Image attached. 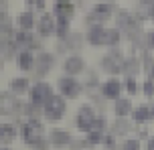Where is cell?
Instances as JSON below:
<instances>
[{"instance_id":"obj_1","label":"cell","mask_w":154,"mask_h":150,"mask_svg":"<svg viewBox=\"0 0 154 150\" xmlns=\"http://www.w3.org/2000/svg\"><path fill=\"white\" fill-rule=\"evenodd\" d=\"M23 138L26 144H35L41 140V134H43V126H41V122L38 120H29V124H24L23 126Z\"/></svg>"},{"instance_id":"obj_2","label":"cell","mask_w":154,"mask_h":150,"mask_svg":"<svg viewBox=\"0 0 154 150\" xmlns=\"http://www.w3.org/2000/svg\"><path fill=\"white\" fill-rule=\"evenodd\" d=\"M43 112H45V116L49 120H59L63 116V112H65V102H63L61 97H51L43 106Z\"/></svg>"},{"instance_id":"obj_3","label":"cell","mask_w":154,"mask_h":150,"mask_svg":"<svg viewBox=\"0 0 154 150\" xmlns=\"http://www.w3.org/2000/svg\"><path fill=\"white\" fill-rule=\"evenodd\" d=\"M31 97H32V103H37V106H41V103H47L53 95H51V87L47 85V83H37V85L32 87L31 91Z\"/></svg>"},{"instance_id":"obj_4","label":"cell","mask_w":154,"mask_h":150,"mask_svg":"<svg viewBox=\"0 0 154 150\" xmlns=\"http://www.w3.org/2000/svg\"><path fill=\"white\" fill-rule=\"evenodd\" d=\"M59 89H61V93L65 95V97H71V99L79 95V83H77L75 79H71V77L59 79Z\"/></svg>"},{"instance_id":"obj_5","label":"cell","mask_w":154,"mask_h":150,"mask_svg":"<svg viewBox=\"0 0 154 150\" xmlns=\"http://www.w3.org/2000/svg\"><path fill=\"white\" fill-rule=\"evenodd\" d=\"M83 59L81 57H77V55H73V57H69L67 61H65V71L69 73V75H77V73H81L83 71Z\"/></svg>"},{"instance_id":"obj_6","label":"cell","mask_w":154,"mask_h":150,"mask_svg":"<svg viewBox=\"0 0 154 150\" xmlns=\"http://www.w3.org/2000/svg\"><path fill=\"white\" fill-rule=\"evenodd\" d=\"M106 29H101L100 24H95L91 31H89V37H87V41L91 43V45H101V43H106Z\"/></svg>"},{"instance_id":"obj_7","label":"cell","mask_w":154,"mask_h":150,"mask_svg":"<svg viewBox=\"0 0 154 150\" xmlns=\"http://www.w3.org/2000/svg\"><path fill=\"white\" fill-rule=\"evenodd\" d=\"M71 12H73V4H71L69 0H57V2H55V14L59 16V18H61V16L67 18Z\"/></svg>"},{"instance_id":"obj_8","label":"cell","mask_w":154,"mask_h":150,"mask_svg":"<svg viewBox=\"0 0 154 150\" xmlns=\"http://www.w3.org/2000/svg\"><path fill=\"white\" fill-rule=\"evenodd\" d=\"M101 65H103V69L106 71H112V73H118L120 69H124V63H120L118 61V55H112V57H106L103 61H101Z\"/></svg>"},{"instance_id":"obj_9","label":"cell","mask_w":154,"mask_h":150,"mask_svg":"<svg viewBox=\"0 0 154 150\" xmlns=\"http://www.w3.org/2000/svg\"><path fill=\"white\" fill-rule=\"evenodd\" d=\"M120 89H122V85H120L116 79H109L108 83H103V95H106V97L116 99V97L120 95Z\"/></svg>"},{"instance_id":"obj_10","label":"cell","mask_w":154,"mask_h":150,"mask_svg":"<svg viewBox=\"0 0 154 150\" xmlns=\"http://www.w3.org/2000/svg\"><path fill=\"white\" fill-rule=\"evenodd\" d=\"M51 65H53V57L49 55V53L38 55V59H37V69H38V73H47L49 69H51Z\"/></svg>"},{"instance_id":"obj_11","label":"cell","mask_w":154,"mask_h":150,"mask_svg":"<svg viewBox=\"0 0 154 150\" xmlns=\"http://www.w3.org/2000/svg\"><path fill=\"white\" fill-rule=\"evenodd\" d=\"M109 12H112V4H108V2H97L93 8L95 18H106V16H109Z\"/></svg>"},{"instance_id":"obj_12","label":"cell","mask_w":154,"mask_h":150,"mask_svg":"<svg viewBox=\"0 0 154 150\" xmlns=\"http://www.w3.org/2000/svg\"><path fill=\"white\" fill-rule=\"evenodd\" d=\"M18 65H20V69H24V71H29L32 65H35V59H32L31 51H23V53H20V57H18Z\"/></svg>"},{"instance_id":"obj_13","label":"cell","mask_w":154,"mask_h":150,"mask_svg":"<svg viewBox=\"0 0 154 150\" xmlns=\"http://www.w3.org/2000/svg\"><path fill=\"white\" fill-rule=\"evenodd\" d=\"M51 142L55 144V146H61V144H67L71 142V138L67 132H61V130H55L53 134H51Z\"/></svg>"},{"instance_id":"obj_14","label":"cell","mask_w":154,"mask_h":150,"mask_svg":"<svg viewBox=\"0 0 154 150\" xmlns=\"http://www.w3.org/2000/svg\"><path fill=\"white\" fill-rule=\"evenodd\" d=\"M38 31L41 35H49L53 31V20H51V14H43V18L38 20Z\"/></svg>"},{"instance_id":"obj_15","label":"cell","mask_w":154,"mask_h":150,"mask_svg":"<svg viewBox=\"0 0 154 150\" xmlns=\"http://www.w3.org/2000/svg\"><path fill=\"white\" fill-rule=\"evenodd\" d=\"M130 110H132V103L128 102V99H120V102L116 103V116H118V118H124Z\"/></svg>"},{"instance_id":"obj_16","label":"cell","mask_w":154,"mask_h":150,"mask_svg":"<svg viewBox=\"0 0 154 150\" xmlns=\"http://www.w3.org/2000/svg\"><path fill=\"white\" fill-rule=\"evenodd\" d=\"M18 23H20V26H23L24 31H29V29L35 26V18H32L31 12H23V14L18 16Z\"/></svg>"},{"instance_id":"obj_17","label":"cell","mask_w":154,"mask_h":150,"mask_svg":"<svg viewBox=\"0 0 154 150\" xmlns=\"http://www.w3.org/2000/svg\"><path fill=\"white\" fill-rule=\"evenodd\" d=\"M10 89L16 91V93H23L29 89V79H14L12 83H10Z\"/></svg>"},{"instance_id":"obj_18","label":"cell","mask_w":154,"mask_h":150,"mask_svg":"<svg viewBox=\"0 0 154 150\" xmlns=\"http://www.w3.org/2000/svg\"><path fill=\"white\" fill-rule=\"evenodd\" d=\"M106 43H108V45H118V43H120V31H118V29L108 31L106 32Z\"/></svg>"},{"instance_id":"obj_19","label":"cell","mask_w":154,"mask_h":150,"mask_svg":"<svg viewBox=\"0 0 154 150\" xmlns=\"http://www.w3.org/2000/svg\"><path fill=\"white\" fill-rule=\"evenodd\" d=\"M108 126V122L103 118H93V124H91V130L89 132H97V134H101V130Z\"/></svg>"},{"instance_id":"obj_20","label":"cell","mask_w":154,"mask_h":150,"mask_svg":"<svg viewBox=\"0 0 154 150\" xmlns=\"http://www.w3.org/2000/svg\"><path fill=\"white\" fill-rule=\"evenodd\" d=\"M14 134H16V130L12 126H8V124L2 126V140H4V142H8L10 138H14Z\"/></svg>"},{"instance_id":"obj_21","label":"cell","mask_w":154,"mask_h":150,"mask_svg":"<svg viewBox=\"0 0 154 150\" xmlns=\"http://www.w3.org/2000/svg\"><path fill=\"white\" fill-rule=\"evenodd\" d=\"M79 116H81V118H87V120H93V108L91 106H81Z\"/></svg>"},{"instance_id":"obj_22","label":"cell","mask_w":154,"mask_h":150,"mask_svg":"<svg viewBox=\"0 0 154 150\" xmlns=\"http://www.w3.org/2000/svg\"><path fill=\"white\" fill-rule=\"evenodd\" d=\"M124 150H140V142L138 140H126L124 142Z\"/></svg>"},{"instance_id":"obj_23","label":"cell","mask_w":154,"mask_h":150,"mask_svg":"<svg viewBox=\"0 0 154 150\" xmlns=\"http://www.w3.org/2000/svg\"><path fill=\"white\" fill-rule=\"evenodd\" d=\"M26 4H31V8L43 10V8H45V0H26Z\"/></svg>"},{"instance_id":"obj_24","label":"cell","mask_w":154,"mask_h":150,"mask_svg":"<svg viewBox=\"0 0 154 150\" xmlns=\"http://www.w3.org/2000/svg\"><path fill=\"white\" fill-rule=\"evenodd\" d=\"M101 140V136L97 134V132H89V136H87V144H97Z\"/></svg>"},{"instance_id":"obj_25","label":"cell","mask_w":154,"mask_h":150,"mask_svg":"<svg viewBox=\"0 0 154 150\" xmlns=\"http://www.w3.org/2000/svg\"><path fill=\"white\" fill-rule=\"evenodd\" d=\"M126 85H128V91H130V93H136V81H134L132 77L126 79Z\"/></svg>"},{"instance_id":"obj_26","label":"cell","mask_w":154,"mask_h":150,"mask_svg":"<svg viewBox=\"0 0 154 150\" xmlns=\"http://www.w3.org/2000/svg\"><path fill=\"white\" fill-rule=\"evenodd\" d=\"M146 49H154V32L146 35Z\"/></svg>"},{"instance_id":"obj_27","label":"cell","mask_w":154,"mask_h":150,"mask_svg":"<svg viewBox=\"0 0 154 150\" xmlns=\"http://www.w3.org/2000/svg\"><path fill=\"white\" fill-rule=\"evenodd\" d=\"M144 91H146V95L154 93V83H152V81H146V83H144Z\"/></svg>"},{"instance_id":"obj_28","label":"cell","mask_w":154,"mask_h":150,"mask_svg":"<svg viewBox=\"0 0 154 150\" xmlns=\"http://www.w3.org/2000/svg\"><path fill=\"white\" fill-rule=\"evenodd\" d=\"M35 148H37V150H47V148H49V144H47L45 140H43V138H41V140H38V142L35 144Z\"/></svg>"},{"instance_id":"obj_29","label":"cell","mask_w":154,"mask_h":150,"mask_svg":"<svg viewBox=\"0 0 154 150\" xmlns=\"http://www.w3.org/2000/svg\"><path fill=\"white\" fill-rule=\"evenodd\" d=\"M148 150H154V138H150V140H148Z\"/></svg>"},{"instance_id":"obj_30","label":"cell","mask_w":154,"mask_h":150,"mask_svg":"<svg viewBox=\"0 0 154 150\" xmlns=\"http://www.w3.org/2000/svg\"><path fill=\"white\" fill-rule=\"evenodd\" d=\"M150 18H154V2L150 4Z\"/></svg>"},{"instance_id":"obj_31","label":"cell","mask_w":154,"mask_h":150,"mask_svg":"<svg viewBox=\"0 0 154 150\" xmlns=\"http://www.w3.org/2000/svg\"><path fill=\"white\" fill-rule=\"evenodd\" d=\"M142 2H152V0H142Z\"/></svg>"},{"instance_id":"obj_32","label":"cell","mask_w":154,"mask_h":150,"mask_svg":"<svg viewBox=\"0 0 154 150\" xmlns=\"http://www.w3.org/2000/svg\"><path fill=\"white\" fill-rule=\"evenodd\" d=\"M2 150H8V148H2Z\"/></svg>"}]
</instances>
